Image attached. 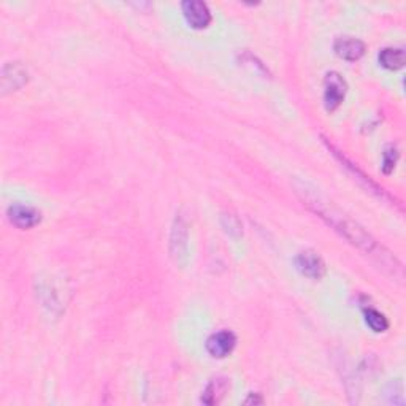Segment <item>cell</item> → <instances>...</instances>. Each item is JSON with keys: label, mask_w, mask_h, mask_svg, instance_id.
I'll list each match as a JSON object with an SVG mask.
<instances>
[{"label": "cell", "mask_w": 406, "mask_h": 406, "mask_svg": "<svg viewBox=\"0 0 406 406\" xmlns=\"http://www.w3.org/2000/svg\"><path fill=\"white\" fill-rule=\"evenodd\" d=\"M295 189L297 194L300 195V199L304 202V205L309 209H313L316 214H319V218L326 221L330 227H333L349 243L357 246L359 250L367 254H376L383 251V246H379L370 233L365 232L357 222H354L352 219H349L346 214H343L338 208H335L332 203L317 192L314 187H311L304 183H297Z\"/></svg>", "instance_id": "obj_1"}, {"label": "cell", "mask_w": 406, "mask_h": 406, "mask_svg": "<svg viewBox=\"0 0 406 406\" xmlns=\"http://www.w3.org/2000/svg\"><path fill=\"white\" fill-rule=\"evenodd\" d=\"M29 80V73L27 70H25L21 63L18 62H10L6 63L4 67V72H2V92H13V91H18V89H21L25 82Z\"/></svg>", "instance_id": "obj_7"}, {"label": "cell", "mask_w": 406, "mask_h": 406, "mask_svg": "<svg viewBox=\"0 0 406 406\" xmlns=\"http://www.w3.org/2000/svg\"><path fill=\"white\" fill-rule=\"evenodd\" d=\"M346 95V81L340 73L332 72L326 76V91H324V104L327 111H335L341 105Z\"/></svg>", "instance_id": "obj_2"}, {"label": "cell", "mask_w": 406, "mask_h": 406, "mask_svg": "<svg viewBox=\"0 0 406 406\" xmlns=\"http://www.w3.org/2000/svg\"><path fill=\"white\" fill-rule=\"evenodd\" d=\"M228 390V379L227 378H214L209 381L207 389L203 390L202 402L205 405H216L219 403L222 397L226 395Z\"/></svg>", "instance_id": "obj_9"}, {"label": "cell", "mask_w": 406, "mask_h": 406, "mask_svg": "<svg viewBox=\"0 0 406 406\" xmlns=\"http://www.w3.org/2000/svg\"><path fill=\"white\" fill-rule=\"evenodd\" d=\"M297 269L300 270L302 275L309 279H321L326 275V264L322 257L314 251H303L295 259Z\"/></svg>", "instance_id": "obj_5"}, {"label": "cell", "mask_w": 406, "mask_h": 406, "mask_svg": "<svg viewBox=\"0 0 406 406\" xmlns=\"http://www.w3.org/2000/svg\"><path fill=\"white\" fill-rule=\"evenodd\" d=\"M397 159H398V152L395 149V146H389V148H387L384 152V161H383L384 173H387V175L392 173L393 168H395Z\"/></svg>", "instance_id": "obj_13"}, {"label": "cell", "mask_w": 406, "mask_h": 406, "mask_svg": "<svg viewBox=\"0 0 406 406\" xmlns=\"http://www.w3.org/2000/svg\"><path fill=\"white\" fill-rule=\"evenodd\" d=\"M8 219L18 228H32L40 224L42 213L30 205L15 203L8 208Z\"/></svg>", "instance_id": "obj_4"}, {"label": "cell", "mask_w": 406, "mask_h": 406, "mask_svg": "<svg viewBox=\"0 0 406 406\" xmlns=\"http://www.w3.org/2000/svg\"><path fill=\"white\" fill-rule=\"evenodd\" d=\"M183 13L187 24L194 29H205L211 23V11H209L208 5L200 0L183 2Z\"/></svg>", "instance_id": "obj_3"}, {"label": "cell", "mask_w": 406, "mask_h": 406, "mask_svg": "<svg viewBox=\"0 0 406 406\" xmlns=\"http://www.w3.org/2000/svg\"><path fill=\"white\" fill-rule=\"evenodd\" d=\"M364 314H365L367 326L370 327L373 332L381 333V332H386V330L389 328V321H387V317L383 313H379L378 309L367 308L364 311Z\"/></svg>", "instance_id": "obj_12"}, {"label": "cell", "mask_w": 406, "mask_h": 406, "mask_svg": "<svg viewBox=\"0 0 406 406\" xmlns=\"http://www.w3.org/2000/svg\"><path fill=\"white\" fill-rule=\"evenodd\" d=\"M406 56L402 48H384L379 53V63L387 70H398L405 66Z\"/></svg>", "instance_id": "obj_10"}, {"label": "cell", "mask_w": 406, "mask_h": 406, "mask_svg": "<svg viewBox=\"0 0 406 406\" xmlns=\"http://www.w3.org/2000/svg\"><path fill=\"white\" fill-rule=\"evenodd\" d=\"M335 53L345 61H359L365 54V43L354 37H340L335 42Z\"/></svg>", "instance_id": "obj_8"}, {"label": "cell", "mask_w": 406, "mask_h": 406, "mask_svg": "<svg viewBox=\"0 0 406 406\" xmlns=\"http://www.w3.org/2000/svg\"><path fill=\"white\" fill-rule=\"evenodd\" d=\"M186 226L183 224L181 219H176V224L173 227V235H171V247H173V256L176 257V262L183 256H186Z\"/></svg>", "instance_id": "obj_11"}, {"label": "cell", "mask_w": 406, "mask_h": 406, "mask_svg": "<svg viewBox=\"0 0 406 406\" xmlns=\"http://www.w3.org/2000/svg\"><path fill=\"white\" fill-rule=\"evenodd\" d=\"M264 400H262V397H259V393H256V395H254V393H251V397L247 398V400H245V403L246 405H250V403H262Z\"/></svg>", "instance_id": "obj_14"}, {"label": "cell", "mask_w": 406, "mask_h": 406, "mask_svg": "<svg viewBox=\"0 0 406 406\" xmlns=\"http://www.w3.org/2000/svg\"><path fill=\"white\" fill-rule=\"evenodd\" d=\"M235 345H237V336L228 330H222L207 340V351L211 357L222 359L233 351Z\"/></svg>", "instance_id": "obj_6"}]
</instances>
